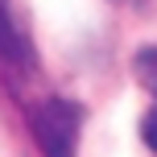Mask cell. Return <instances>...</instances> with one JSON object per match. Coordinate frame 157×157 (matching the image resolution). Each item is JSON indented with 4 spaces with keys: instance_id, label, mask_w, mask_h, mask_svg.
Here are the masks:
<instances>
[{
    "instance_id": "1",
    "label": "cell",
    "mask_w": 157,
    "mask_h": 157,
    "mask_svg": "<svg viewBox=\"0 0 157 157\" xmlns=\"http://www.w3.org/2000/svg\"><path fill=\"white\" fill-rule=\"evenodd\" d=\"M29 128L41 157H78V132H83V108L62 95H46L33 103Z\"/></svg>"
},
{
    "instance_id": "2",
    "label": "cell",
    "mask_w": 157,
    "mask_h": 157,
    "mask_svg": "<svg viewBox=\"0 0 157 157\" xmlns=\"http://www.w3.org/2000/svg\"><path fill=\"white\" fill-rule=\"evenodd\" d=\"M37 50H33L25 25L17 21L13 4L0 0V83L17 95V99H29V87L37 83Z\"/></svg>"
},
{
    "instance_id": "3",
    "label": "cell",
    "mask_w": 157,
    "mask_h": 157,
    "mask_svg": "<svg viewBox=\"0 0 157 157\" xmlns=\"http://www.w3.org/2000/svg\"><path fill=\"white\" fill-rule=\"evenodd\" d=\"M132 75H136V83H141L145 91L157 95V46L136 50V58H132Z\"/></svg>"
},
{
    "instance_id": "4",
    "label": "cell",
    "mask_w": 157,
    "mask_h": 157,
    "mask_svg": "<svg viewBox=\"0 0 157 157\" xmlns=\"http://www.w3.org/2000/svg\"><path fill=\"white\" fill-rule=\"evenodd\" d=\"M141 141H145V145H149V149L157 153V103H153L149 112H145V120H141Z\"/></svg>"
},
{
    "instance_id": "5",
    "label": "cell",
    "mask_w": 157,
    "mask_h": 157,
    "mask_svg": "<svg viewBox=\"0 0 157 157\" xmlns=\"http://www.w3.org/2000/svg\"><path fill=\"white\" fill-rule=\"evenodd\" d=\"M116 4H145V0H116Z\"/></svg>"
}]
</instances>
